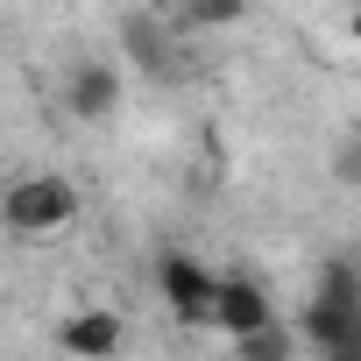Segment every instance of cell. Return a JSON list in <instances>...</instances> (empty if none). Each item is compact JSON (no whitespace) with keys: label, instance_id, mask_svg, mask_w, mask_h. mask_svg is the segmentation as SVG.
<instances>
[{"label":"cell","instance_id":"6da1fadb","mask_svg":"<svg viewBox=\"0 0 361 361\" xmlns=\"http://www.w3.org/2000/svg\"><path fill=\"white\" fill-rule=\"evenodd\" d=\"M78 220V185L57 170H36L22 177V185L0 192V227H8L15 241H43V234H64Z\"/></svg>","mask_w":361,"mask_h":361},{"label":"cell","instance_id":"7a4b0ae2","mask_svg":"<svg viewBox=\"0 0 361 361\" xmlns=\"http://www.w3.org/2000/svg\"><path fill=\"white\" fill-rule=\"evenodd\" d=\"M156 290H163V305L185 319V326H213V298H220V276L199 262V255H185V248H170V255H156Z\"/></svg>","mask_w":361,"mask_h":361},{"label":"cell","instance_id":"3957f363","mask_svg":"<svg viewBox=\"0 0 361 361\" xmlns=\"http://www.w3.org/2000/svg\"><path fill=\"white\" fill-rule=\"evenodd\" d=\"M213 326H220L227 340H248V333L276 326V305H269V283H255V276L227 269V276H220V298H213Z\"/></svg>","mask_w":361,"mask_h":361},{"label":"cell","instance_id":"277c9868","mask_svg":"<svg viewBox=\"0 0 361 361\" xmlns=\"http://www.w3.org/2000/svg\"><path fill=\"white\" fill-rule=\"evenodd\" d=\"M64 114H71V121H114V114H121V71H114L106 57L71 64V78H64Z\"/></svg>","mask_w":361,"mask_h":361},{"label":"cell","instance_id":"5b68a950","mask_svg":"<svg viewBox=\"0 0 361 361\" xmlns=\"http://www.w3.org/2000/svg\"><path fill=\"white\" fill-rule=\"evenodd\" d=\"M121 340H128V326H121V312H106V305L71 312V319L57 326V347H64L71 361H114V354H121Z\"/></svg>","mask_w":361,"mask_h":361},{"label":"cell","instance_id":"8992f818","mask_svg":"<svg viewBox=\"0 0 361 361\" xmlns=\"http://www.w3.org/2000/svg\"><path fill=\"white\" fill-rule=\"evenodd\" d=\"M170 29H177L170 15H142V8H135V15H121V50H128L142 71H170Z\"/></svg>","mask_w":361,"mask_h":361},{"label":"cell","instance_id":"52a82bcc","mask_svg":"<svg viewBox=\"0 0 361 361\" xmlns=\"http://www.w3.org/2000/svg\"><path fill=\"white\" fill-rule=\"evenodd\" d=\"M298 354V333L276 319V326H262V333H248V340H234V361H290Z\"/></svg>","mask_w":361,"mask_h":361},{"label":"cell","instance_id":"ba28073f","mask_svg":"<svg viewBox=\"0 0 361 361\" xmlns=\"http://www.w3.org/2000/svg\"><path fill=\"white\" fill-rule=\"evenodd\" d=\"M170 22L177 29H227V22H241V8L234 0H199V8H177Z\"/></svg>","mask_w":361,"mask_h":361},{"label":"cell","instance_id":"9c48e42d","mask_svg":"<svg viewBox=\"0 0 361 361\" xmlns=\"http://www.w3.org/2000/svg\"><path fill=\"white\" fill-rule=\"evenodd\" d=\"M333 177H340L347 192H361V128H354V135L333 149Z\"/></svg>","mask_w":361,"mask_h":361},{"label":"cell","instance_id":"30bf717a","mask_svg":"<svg viewBox=\"0 0 361 361\" xmlns=\"http://www.w3.org/2000/svg\"><path fill=\"white\" fill-rule=\"evenodd\" d=\"M326 361H361V333H354V340H340V347H333Z\"/></svg>","mask_w":361,"mask_h":361},{"label":"cell","instance_id":"8fae6325","mask_svg":"<svg viewBox=\"0 0 361 361\" xmlns=\"http://www.w3.org/2000/svg\"><path fill=\"white\" fill-rule=\"evenodd\" d=\"M347 29H354V43H361V8H354V22H347Z\"/></svg>","mask_w":361,"mask_h":361}]
</instances>
